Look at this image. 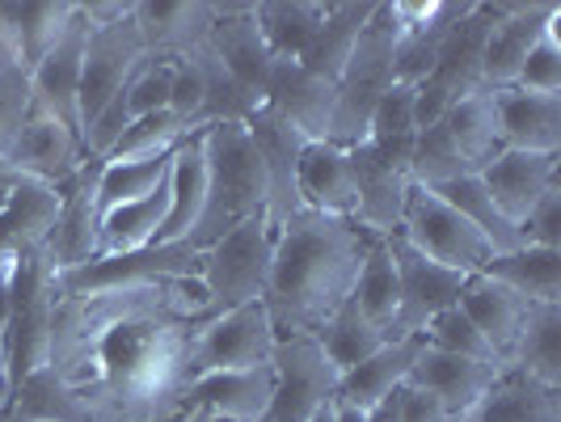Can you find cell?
I'll return each instance as SVG.
<instances>
[{
	"mask_svg": "<svg viewBox=\"0 0 561 422\" xmlns=\"http://www.w3.org/2000/svg\"><path fill=\"white\" fill-rule=\"evenodd\" d=\"M216 317L198 280L56 296L47 367L89 422H178L191 342Z\"/></svg>",
	"mask_w": 561,
	"mask_h": 422,
	"instance_id": "6da1fadb",
	"label": "cell"
},
{
	"mask_svg": "<svg viewBox=\"0 0 561 422\" xmlns=\"http://www.w3.org/2000/svg\"><path fill=\"white\" fill-rule=\"evenodd\" d=\"M380 237L342 216L296 212L287 225L275 228L271 275H266V312L275 321V334H309L334 317L359 280L367 250Z\"/></svg>",
	"mask_w": 561,
	"mask_h": 422,
	"instance_id": "7a4b0ae2",
	"label": "cell"
},
{
	"mask_svg": "<svg viewBox=\"0 0 561 422\" xmlns=\"http://www.w3.org/2000/svg\"><path fill=\"white\" fill-rule=\"evenodd\" d=\"M207 157V203L195 237L186 246L211 250L220 237L241 228L253 216H266V166L250 136V123H220L203 132Z\"/></svg>",
	"mask_w": 561,
	"mask_h": 422,
	"instance_id": "3957f363",
	"label": "cell"
},
{
	"mask_svg": "<svg viewBox=\"0 0 561 422\" xmlns=\"http://www.w3.org/2000/svg\"><path fill=\"white\" fill-rule=\"evenodd\" d=\"M397 18L393 0L376 4L367 26L359 30V43L346 59L342 77L334 81V114H330V144L337 148H359L367 140L371 114L380 106V98L393 89V56H397Z\"/></svg>",
	"mask_w": 561,
	"mask_h": 422,
	"instance_id": "277c9868",
	"label": "cell"
},
{
	"mask_svg": "<svg viewBox=\"0 0 561 422\" xmlns=\"http://www.w3.org/2000/svg\"><path fill=\"white\" fill-rule=\"evenodd\" d=\"M51 309H56V266L43 250H30L13 266V300H9V330H4V364L9 380L47 367L51 342Z\"/></svg>",
	"mask_w": 561,
	"mask_h": 422,
	"instance_id": "5b68a950",
	"label": "cell"
},
{
	"mask_svg": "<svg viewBox=\"0 0 561 422\" xmlns=\"http://www.w3.org/2000/svg\"><path fill=\"white\" fill-rule=\"evenodd\" d=\"M397 237L405 246H414L422 258H431L435 266L456 271V275H478V271H485V262L494 258L490 241L481 237L478 228L469 225L451 203H444L435 191H426L419 182L410 186Z\"/></svg>",
	"mask_w": 561,
	"mask_h": 422,
	"instance_id": "8992f818",
	"label": "cell"
},
{
	"mask_svg": "<svg viewBox=\"0 0 561 422\" xmlns=\"http://www.w3.org/2000/svg\"><path fill=\"white\" fill-rule=\"evenodd\" d=\"M271 250H275V225L266 216H253L241 228L220 237L211 250H203L198 283L211 300V309L225 312L266 296L271 275Z\"/></svg>",
	"mask_w": 561,
	"mask_h": 422,
	"instance_id": "52a82bcc",
	"label": "cell"
},
{
	"mask_svg": "<svg viewBox=\"0 0 561 422\" xmlns=\"http://www.w3.org/2000/svg\"><path fill=\"white\" fill-rule=\"evenodd\" d=\"M275 346H279V334L266 312V300L216 312L207 326H198L195 342H191V380L207 376V372L266 367L275 360Z\"/></svg>",
	"mask_w": 561,
	"mask_h": 422,
	"instance_id": "ba28073f",
	"label": "cell"
},
{
	"mask_svg": "<svg viewBox=\"0 0 561 422\" xmlns=\"http://www.w3.org/2000/svg\"><path fill=\"white\" fill-rule=\"evenodd\" d=\"M144 59H148V52H144V38L136 30V4H131L127 18H118L111 26H89V43H84L81 59V89H77L81 140L84 127L127 89V81L136 77Z\"/></svg>",
	"mask_w": 561,
	"mask_h": 422,
	"instance_id": "9c48e42d",
	"label": "cell"
},
{
	"mask_svg": "<svg viewBox=\"0 0 561 422\" xmlns=\"http://www.w3.org/2000/svg\"><path fill=\"white\" fill-rule=\"evenodd\" d=\"M485 34H490V4H473V9L448 30L444 52L435 59L431 77L414 89V98H419V127L439 123L460 98H469L473 89H485V84H481Z\"/></svg>",
	"mask_w": 561,
	"mask_h": 422,
	"instance_id": "30bf717a",
	"label": "cell"
},
{
	"mask_svg": "<svg viewBox=\"0 0 561 422\" xmlns=\"http://www.w3.org/2000/svg\"><path fill=\"white\" fill-rule=\"evenodd\" d=\"M203 253L186 241L173 246H148L136 253H111V258H89L84 266L56 271V296H81L102 287H131V283L157 280H198Z\"/></svg>",
	"mask_w": 561,
	"mask_h": 422,
	"instance_id": "8fae6325",
	"label": "cell"
},
{
	"mask_svg": "<svg viewBox=\"0 0 561 422\" xmlns=\"http://www.w3.org/2000/svg\"><path fill=\"white\" fill-rule=\"evenodd\" d=\"M275 397L257 422H309L321 401L337 394V367L309 334L279 338L275 346Z\"/></svg>",
	"mask_w": 561,
	"mask_h": 422,
	"instance_id": "7c38bea8",
	"label": "cell"
},
{
	"mask_svg": "<svg viewBox=\"0 0 561 422\" xmlns=\"http://www.w3.org/2000/svg\"><path fill=\"white\" fill-rule=\"evenodd\" d=\"M389 253H393L397 271V317H393V338H422V330L439 317L444 309L456 305L465 275L435 266L431 258H422L414 246H405L401 237H385Z\"/></svg>",
	"mask_w": 561,
	"mask_h": 422,
	"instance_id": "4fadbf2b",
	"label": "cell"
},
{
	"mask_svg": "<svg viewBox=\"0 0 561 422\" xmlns=\"http://www.w3.org/2000/svg\"><path fill=\"white\" fill-rule=\"evenodd\" d=\"M81 166H84L81 132H72L68 123H59L56 114L38 111V106L26 114L22 132L13 136L9 152H4V169H9V173L47 182V186H56V191Z\"/></svg>",
	"mask_w": 561,
	"mask_h": 422,
	"instance_id": "5bb4252c",
	"label": "cell"
},
{
	"mask_svg": "<svg viewBox=\"0 0 561 422\" xmlns=\"http://www.w3.org/2000/svg\"><path fill=\"white\" fill-rule=\"evenodd\" d=\"M98 178H102V161L84 157V166L59 186L56 228L43 241V253L56 271H72V266H84L89 258H98V220H102Z\"/></svg>",
	"mask_w": 561,
	"mask_h": 422,
	"instance_id": "9a60e30c",
	"label": "cell"
},
{
	"mask_svg": "<svg viewBox=\"0 0 561 422\" xmlns=\"http://www.w3.org/2000/svg\"><path fill=\"white\" fill-rule=\"evenodd\" d=\"M262 106L279 114L283 123L305 144L330 140V114H334V84L312 77L300 59H275L262 89Z\"/></svg>",
	"mask_w": 561,
	"mask_h": 422,
	"instance_id": "2e32d148",
	"label": "cell"
},
{
	"mask_svg": "<svg viewBox=\"0 0 561 422\" xmlns=\"http://www.w3.org/2000/svg\"><path fill=\"white\" fill-rule=\"evenodd\" d=\"M561 18V4H490V34L481 56V84L485 89H511L524 59L540 38V30Z\"/></svg>",
	"mask_w": 561,
	"mask_h": 422,
	"instance_id": "e0dca14e",
	"label": "cell"
},
{
	"mask_svg": "<svg viewBox=\"0 0 561 422\" xmlns=\"http://www.w3.org/2000/svg\"><path fill=\"white\" fill-rule=\"evenodd\" d=\"M478 178L485 186V195L494 198V207L519 228L536 203L561 182V152H515V148H503L481 166Z\"/></svg>",
	"mask_w": 561,
	"mask_h": 422,
	"instance_id": "ac0fdd59",
	"label": "cell"
},
{
	"mask_svg": "<svg viewBox=\"0 0 561 422\" xmlns=\"http://www.w3.org/2000/svg\"><path fill=\"white\" fill-rule=\"evenodd\" d=\"M59 191L34 178L0 169V262H13L30 250H43L56 228Z\"/></svg>",
	"mask_w": 561,
	"mask_h": 422,
	"instance_id": "d6986e66",
	"label": "cell"
},
{
	"mask_svg": "<svg viewBox=\"0 0 561 422\" xmlns=\"http://www.w3.org/2000/svg\"><path fill=\"white\" fill-rule=\"evenodd\" d=\"M250 136L257 144V152H262V166H266V220L279 228L296 212H305V203H300V152H305V140L266 106H257V114L250 118Z\"/></svg>",
	"mask_w": 561,
	"mask_h": 422,
	"instance_id": "ffe728a7",
	"label": "cell"
},
{
	"mask_svg": "<svg viewBox=\"0 0 561 422\" xmlns=\"http://www.w3.org/2000/svg\"><path fill=\"white\" fill-rule=\"evenodd\" d=\"M351 169H355V225L367 228L371 237H393L401 228V212L410 198V169L385 161L376 148H351Z\"/></svg>",
	"mask_w": 561,
	"mask_h": 422,
	"instance_id": "44dd1931",
	"label": "cell"
},
{
	"mask_svg": "<svg viewBox=\"0 0 561 422\" xmlns=\"http://www.w3.org/2000/svg\"><path fill=\"white\" fill-rule=\"evenodd\" d=\"M456 309L473 321V330L485 338V346L494 351L499 364H511V351L528 326V312L536 305H528L524 296H515L511 287H503L499 280H490L485 271L478 275H465L460 283V296H456Z\"/></svg>",
	"mask_w": 561,
	"mask_h": 422,
	"instance_id": "7402d4cb",
	"label": "cell"
},
{
	"mask_svg": "<svg viewBox=\"0 0 561 422\" xmlns=\"http://www.w3.org/2000/svg\"><path fill=\"white\" fill-rule=\"evenodd\" d=\"M275 397V364L245 367V372H207L195 376L182 394V414L186 410H207L211 419L228 422H257Z\"/></svg>",
	"mask_w": 561,
	"mask_h": 422,
	"instance_id": "603a6c76",
	"label": "cell"
},
{
	"mask_svg": "<svg viewBox=\"0 0 561 422\" xmlns=\"http://www.w3.org/2000/svg\"><path fill=\"white\" fill-rule=\"evenodd\" d=\"M84 43H89V22H84L81 4H77V18H72L68 30L59 34V43L30 68L34 106L47 114H56L59 123H68L72 132H81V118H77V89H81Z\"/></svg>",
	"mask_w": 561,
	"mask_h": 422,
	"instance_id": "cb8c5ba5",
	"label": "cell"
},
{
	"mask_svg": "<svg viewBox=\"0 0 561 422\" xmlns=\"http://www.w3.org/2000/svg\"><path fill=\"white\" fill-rule=\"evenodd\" d=\"M207 52L225 64L232 81H241L262 102L275 56L262 43V30L253 22V4H216V22L207 30Z\"/></svg>",
	"mask_w": 561,
	"mask_h": 422,
	"instance_id": "d4e9b609",
	"label": "cell"
},
{
	"mask_svg": "<svg viewBox=\"0 0 561 422\" xmlns=\"http://www.w3.org/2000/svg\"><path fill=\"white\" fill-rule=\"evenodd\" d=\"M499 372H503V367L478 364V360H465V355H448V351H435V346L422 342L419 360L410 367V380H405V385L439 397L456 419H465V414L478 410V401L485 397V389L494 385Z\"/></svg>",
	"mask_w": 561,
	"mask_h": 422,
	"instance_id": "484cf974",
	"label": "cell"
},
{
	"mask_svg": "<svg viewBox=\"0 0 561 422\" xmlns=\"http://www.w3.org/2000/svg\"><path fill=\"white\" fill-rule=\"evenodd\" d=\"M499 144L515 152H561V93L494 89Z\"/></svg>",
	"mask_w": 561,
	"mask_h": 422,
	"instance_id": "4316f807",
	"label": "cell"
},
{
	"mask_svg": "<svg viewBox=\"0 0 561 422\" xmlns=\"http://www.w3.org/2000/svg\"><path fill=\"white\" fill-rule=\"evenodd\" d=\"M419 351H422V338H393V342H385L376 355H367L364 364H355L351 372L337 376L334 397L346 401V406H355V410H364V414H371L376 406H385L410 380V367L419 360Z\"/></svg>",
	"mask_w": 561,
	"mask_h": 422,
	"instance_id": "83f0119b",
	"label": "cell"
},
{
	"mask_svg": "<svg viewBox=\"0 0 561 422\" xmlns=\"http://www.w3.org/2000/svg\"><path fill=\"white\" fill-rule=\"evenodd\" d=\"M300 203L305 212L321 216H355V169H351V148H337L330 140L305 144L300 152Z\"/></svg>",
	"mask_w": 561,
	"mask_h": 422,
	"instance_id": "f1b7e54d",
	"label": "cell"
},
{
	"mask_svg": "<svg viewBox=\"0 0 561 422\" xmlns=\"http://www.w3.org/2000/svg\"><path fill=\"white\" fill-rule=\"evenodd\" d=\"M203 203H207V157H203V132H198L178 144V152L169 161V212L152 246L191 241L203 220Z\"/></svg>",
	"mask_w": 561,
	"mask_h": 422,
	"instance_id": "f546056e",
	"label": "cell"
},
{
	"mask_svg": "<svg viewBox=\"0 0 561 422\" xmlns=\"http://www.w3.org/2000/svg\"><path fill=\"white\" fill-rule=\"evenodd\" d=\"M216 22V4H136V30L144 38V52L161 59H182L207 43V30Z\"/></svg>",
	"mask_w": 561,
	"mask_h": 422,
	"instance_id": "4dcf8cb0",
	"label": "cell"
},
{
	"mask_svg": "<svg viewBox=\"0 0 561 422\" xmlns=\"http://www.w3.org/2000/svg\"><path fill=\"white\" fill-rule=\"evenodd\" d=\"M469 422H561V389L540 385L533 376L503 367L485 389Z\"/></svg>",
	"mask_w": 561,
	"mask_h": 422,
	"instance_id": "1f68e13d",
	"label": "cell"
},
{
	"mask_svg": "<svg viewBox=\"0 0 561 422\" xmlns=\"http://www.w3.org/2000/svg\"><path fill=\"white\" fill-rule=\"evenodd\" d=\"M77 18V0H59V4H43V0H26V4H0V34L13 47V56L26 68H34L59 43V34Z\"/></svg>",
	"mask_w": 561,
	"mask_h": 422,
	"instance_id": "d6a6232c",
	"label": "cell"
},
{
	"mask_svg": "<svg viewBox=\"0 0 561 422\" xmlns=\"http://www.w3.org/2000/svg\"><path fill=\"white\" fill-rule=\"evenodd\" d=\"M485 275L524 296L528 305H561V250L519 246L485 262Z\"/></svg>",
	"mask_w": 561,
	"mask_h": 422,
	"instance_id": "836d02e7",
	"label": "cell"
},
{
	"mask_svg": "<svg viewBox=\"0 0 561 422\" xmlns=\"http://www.w3.org/2000/svg\"><path fill=\"white\" fill-rule=\"evenodd\" d=\"M253 22L262 30V43L275 59H305L312 47L317 30L325 22V4H309V0H266L253 4Z\"/></svg>",
	"mask_w": 561,
	"mask_h": 422,
	"instance_id": "e575fe53",
	"label": "cell"
},
{
	"mask_svg": "<svg viewBox=\"0 0 561 422\" xmlns=\"http://www.w3.org/2000/svg\"><path fill=\"white\" fill-rule=\"evenodd\" d=\"M165 212H169V182L157 195L140 198V203H123L114 212H102V220H98V258L148 250L157 241L161 225H165Z\"/></svg>",
	"mask_w": 561,
	"mask_h": 422,
	"instance_id": "d590c367",
	"label": "cell"
},
{
	"mask_svg": "<svg viewBox=\"0 0 561 422\" xmlns=\"http://www.w3.org/2000/svg\"><path fill=\"white\" fill-rule=\"evenodd\" d=\"M439 123L448 127L456 152L465 157V166L473 169V173H481V166L494 152H503V144H499V114H494V89H473Z\"/></svg>",
	"mask_w": 561,
	"mask_h": 422,
	"instance_id": "8d00e7d4",
	"label": "cell"
},
{
	"mask_svg": "<svg viewBox=\"0 0 561 422\" xmlns=\"http://www.w3.org/2000/svg\"><path fill=\"white\" fill-rule=\"evenodd\" d=\"M426 191H435L444 203H451L469 225L478 228L481 237L490 241L494 258H499V253L519 250V246H528V241H524V228H515L503 212L494 207V198L485 195V186H481L478 173H460V178H451V182H444V186H426Z\"/></svg>",
	"mask_w": 561,
	"mask_h": 422,
	"instance_id": "74e56055",
	"label": "cell"
},
{
	"mask_svg": "<svg viewBox=\"0 0 561 422\" xmlns=\"http://www.w3.org/2000/svg\"><path fill=\"white\" fill-rule=\"evenodd\" d=\"M371 9H376V4H325V22H321L312 47L305 52V59H300L312 77H321V81H330V84L342 77L346 59H351L355 43H359V30H364L367 18H371Z\"/></svg>",
	"mask_w": 561,
	"mask_h": 422,
	"instance_id": "f35d334b",
	"label": "cell"
},
{
	"mask_svg": "<svg viewBox=\"0 0 561 422\" xmlns=\"http://www.w3.org/2000/svg\"><path fill=\"white\" fill-rule=\"evenodd\" d=\"M506 367L561 389V305H536L528 312V326L515 342Z\"/></svg>",
	"mask_w": 561,
	"mask_h": 422,
	"instance_id": "ab89813d",
	"label": "cell"
},
{
	"mask_svg": "<svg viewBox=\"0 0 561 422\" xmlns=\"http://www.w3.org/2000/svg\"><path fill=\"white\" fill-rule=\"evenodd\" d=\"M419 140V98L410 84H393L380 106L371 114V127H367V148H376L385 161L410 169V152Z\"/></svg>",
	"mask_w": 561,
	"mask_h": 422,
	"instance_id": "60d3db41",
	"label": "cell"
},
{
	"mask_svg": "<svg viewBox=\"0 0 561 422\" xmlns=\"http://www.w3.org/2000/svg\"><path fill=\"white\" fill-rule=\"evenodd\" d=\"M9 419L13 422H89L81 401L68 394V385L59 380L51 367H38L13 385L9 401Z\"/></svg>",
	"mask_w": 561,
	"mask_h": 422,
	"instance_id": "b9f144b4",
	"label": "cell"
},
{
	"mask_svg": "<svg viewBox=\"0 0 561 422\" xmlns=\"http://www.w3.org/2000/svg\"><path fill=\"white\" fill-rule=\"evenodd\" d=\"M317 342H321L325 360H330V364L337 367V376H342V372H351L355 364H364L367 355H376V351H380L385 342H393V338L385 334L380 326H371L364 312L346 300V305L317 330Z\"/></svg>",
	"mask_w": 561,
	"mask_h": 422,
	"instance_id": "7bdbcfd3",
	"label": "cell"
},
{
	"mask_svg": "<svg viewBox=\"0 0 561 422\" xmlns=\"http://www.w3.org/2000/svg\"><path fill=\"white\" fill-rule=\"evenodd\" d=\"M351 305L364 312L371 326H380L385 334L393 338L397 271H393V253H389V241H385V237L367 250L364 266H359V280H355V287H351Z\"/></svg>",
	"mask_w": 561,
	"mask_h": 422,
	"instance_id": "ee69618b",
	"label": "cell"
},
{
	"mask_svg": "<svg viewBox=\"0 0 561 422\" xmlns=\"http://www.w3.org/2000/svg\"><path fill=\"white\" fill-rule=\"evenodd\" d=\"M169 161H102V178H98V207L114 212L123 203H140V198L157 195L169 182Z\"/></svg>",
	"mask_w": 561,
	"mask_h": 422,
	"instance_id": "f6af8a7d",
	"label": "cell"
},
{
	"mask_svg": "<svg viewBox=\"0 0 561 422\" xmlns=\"http://www.w3.org/2000/svg\"><path fill=\"white\" fill-rule=\"evenodd\" d=\"M198 136L191 132L186 123H178L173 114H148V118H136L118 144L111 148V157L106 161H161V157H173L178 152V144Z\"/></svg>",
	"mask_w": 561,
	"mask_h": 422,
	"instance_id": "bcb514c9",
	"label": "cell"
},
{
	"mask_svg": "<svg viewBox=\"0 0 561 422\" xmlns=\"http://www.w3.org/2000/svg\"><path fill=\"white\" fill-rule=\"evenodd\" d=\"M460 173H473V169L465 166V157L456 152L448 127L444 123L419 127V140H414V152H410V178L419 186H444Z\"/></svg>",
	"mask_w": 561,
	"mask_h": 422,
	"instance_id": "7dc6e473",
	"label": "cell"
},
{
	"mask_svg": "<svg viewBox=\"0 0 561 422\" xmlns=\"http://www.w3.org/2000/svg\"><path fill=\"white\" fill-rule=\"evenodd\" d=\"M173 72H178V59H161V56H148L140 68H136V77H131L127 89H123L131 123H136V118H148V114L169 111V98H173Z\"/></svg>",
	"mask_w": 561,
	"mask_h": 422,
	"instance_id": "c3c4849f",
	"label": "cell"
},
{
	"mask_svg": "<svg viewBox=\"0 0 561 422\" xmlns=\"http://www.w3.org/2000/svg\"><path fill=\"white\" fill-rule=\"evenodd\" d=\"M422 342H426V346H435V351H448V355H465V360H478V364L503 367L499 360H494V351L485 346V338L473 330V321L456 309V305L444 309L431 326H426V330H422Z\"/></svg>",
	"mask_w": 561,
	"mask_h": 422,
	"instance_id": "681fc988",
	"label": "cell"
},
{
	"mask_svg": "<svg viewBox=\"0 0 561 422\" xmlns=\"http://www.w3.org/2000/svg\"><path fill=\"white\" fill-rule=\"evenodd\" d=\"M558 22H549V26L540 30V38L533 43V52H528L519 77H515V89H524V93H561V38H558L561 26Z\"/></svg>",
	"mask_w": 561,
	"mask_h": 422,
	"instance_id": "f907efd6",
	"label": "cell"
},
{
	"mask_svg": "<svg viewBox=\"0 0 561 422\" xmlns=\"http://www.w3.org/2000/svg\"><path fill=\"white\" fill-rule=\"evenodd\" d=\"M524 241L528 246H545V250H561V182L549 195L536 203L524 220Z\"/></svg>",
	"mask_w": 561,
	"mask_h": 422,
	"instance_id": "816d5d0a",
	"label": "cell"
},
{
	"mask_svg": "<svg viewBox=\"0 0 561 422\" xmlns=\"http://www.w3.org/2000/svg\"><path fill=\"white\" fill-rule=\"evenodd\" d=\"M397 422H460L439 397L422 394V389H401L397 394Z\"/></svg>",
	"mask_w": 561,
	"mask_h": 422,
	"instance_id": "f5cc1de1",
	"label": "cell"
},
{
	"mask_svg": "<svg viewBox=\"0 0 561 422\" xmlns=\"http://www.w3.org/2000/svg\"><path fill=\"white\" fill-rule=\"evenodd\" d=\"M13 262H0V351H4V330H9V300H13Z\"/></svg>",
	"mask_w": 561,
	"mask_h": 422,
	"instance_id": "db71d44e",
	"label": "cell"
},
{
	"mask_svg": "<svg viewBox=\"0 0 561 422\" xmlns=\"http://www.w3.org/2000/svg\"><path fill=\"white\" fill-rule=\"evenodd\" d=\"M9 401H13V380H9V364L0 351V414H9Z\"/></svg>",
	"mask_w": 561,
	"mask_h": 422,
	"instance_id": "11a10c76",
	"label": "cell"
},
{
	"mask_svg": "<svg viewBox=\"0 0 561 422\" xmlns=\"http://www.w3.org/2000/svg\"><path fill=\"white\" fill-rule=\"evenodd\" d=\"M309 422H337V397H330V401H321L317 410H312Z\"/></svg>",
	"mask_w": 561,
	"mask_h": 422,
	"instance_id": "9f6ffc18",
	"label": "cell"
},
{
	"mask_svg": "<svg viewBox=\"0 0 561 422\" xmlns=\"http://www.w3.org/2000/svg\"><path fill=\"white\" fill-rule=\"evenodd\" d=\"M178 422H211V414H207V410H186Z\"/></svg>",
	"mask_w": 561,
	"mask_h": 422,
	"instance_id": "6f0895ef",
	"label": "cell"
},
{
	"mask_svg": "<svg viewBox=\"0 0 561 422\" xmlns=\"http://www.w3.org/2000/svg\"><path fill=\"white\" fill-rule=\"evenodd\" d=\"M0 166H4V132H0Z\"/></svg>",
	"mask_w": 561,
	"mask_h": 422,
	"instance_id": "680465c9",
	"label": "cell"
},
{
	"mask_svg": "<svg viewBox=\"0 0 561 422\" xmlns=\"http://www.w3.org/2000/svg\"><path fill=\"white\" fill-rule=\"evenodd\" d=\"M211 422H228V419H211Z\"/></svg>",
	"mask_w": 561,
	"mask_h": 422,
	"instance_id": "91938a15",
	"label": "cell"
},
{
	"mask_svg": "<svg viewBox=\"0 0 561 422\" xmlns=\"http://www.w3.org/2000/svg\"><path fill=\"white\" fill-rule=\"evenodd\" d=\"M460 422H469V419H460Z\"/></svg>",
	"mask_w": 561,
	"mask_h": 422,
	"instance_id": "94428289",
	"label": "cell"
},
{
	"mask_svg": "<svg viewBox=\"0 0 561 422\" xmlns=\"http://www.w3.org/2000/svg\"><path fill=\"white\" fill-rule=\"evenodd\" d=\"M0 169H4V166H0Z\"/></svg>",
	"mask_w": 561,
	"mask_h": 422,
	"instance_id": "6125c7cd",
	"label": "cell"
}]
</instances>
